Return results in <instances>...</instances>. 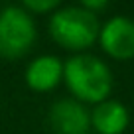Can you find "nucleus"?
<instances>
[{"label": "nucleus", "mask_w": 134, "mask_h": 134, "mask_svg": "<svg viewBox=\"0 0 134 134\" xmlns=\"http://www.w3.org/2000/svg\"><path fill=\"white\" fill-rule=\"evenodd\" d=\"M81 6H83L85 10H89V12H99V10H103L107 4H109V0H79Z\"/></svg>", "instance_id": "nucleus-9"}, {"label": "nucleus", "mask_w": 134, "mask_h": 134, "mask_svg": "<svg viewBox=\"0 0 134 134\" xmlns=\"http://www.w3.org/2000/svg\"><path fill=\"white\" fill-rule=\"evenodd\" d=\"M61 0H22L26 10L30 12H36V14H46V12H51L59 6Z\"/></svg>", "instance_id": "nucleus-8"}, {"label": "nucleus", "mask_w": 134, "mask_h": 134, "mask_svg": "<svg viewBox=\"0 0 134 134\" xmlns=\"http://www.w3.org/2000/svg\"><path fill=\"white\" fill-rule=\"evenodd\" d=\"M99 43L109 57L116 61H128L134 57V20L126 16H114L100 26Z\"/></svg>", "instance_id": "nucleus-4"}, {"label": "nucleus", "mask_w": 134, "mask_h": 134, "mask_svg": "<svg viewBox=\"0 0 134 134\" xmlns=\"http://www.w3.org/2000/svg\"><path fill=\"white\" fill-rule=\"evenodd\" d=\"M63 81L73 99L83 105H99L113 91L109 65L89 53H77L63 63Z\"/></svg>", "instance_id": "nucleus-1"}, {"label": "nucleus", "mask_w": 134, "mask_h": 134, "mask_svg": "<svg viewBox=\"0 0 134 134\" xmlns=\"http://www.w3.org/2000/svg\"><path fill=\"white\" fill-rule=\"evenodd\" d=\"M63 79V63L55 55H40L26 69V83L36 93H47Z\"/></svg>", "instance_id": "nucleus-7"}, {"label": "nucleus", "mask_w": 134, "mask_h": 134, "mask_svg": "<svg viewBox=\"0 0 134 134\" xmlns=\"http://www.w3.org/2000/svg\"><path fill=\"white\" fill-rule=\"evenodd\" d=\"M36 24L28 10L6 6L0 10V57L20 59L36 43Z\"/></svg>", "instance_id": "nucleus-3"}, {"label": "nucleus", "mask_w": 134, "mask_h": 134, "mask_svg": "<svg viewBox=\"0 0 134 134\" xmlns=\"http://www.w3.org/2000/svg\"><path fill=\"white\" fill-rule=\"evenodd\" d=\"M130 124V113L120 100L107 99L91 110V128L97 134H122Z\"/></svg>", "instance_id": "nucleus-6"}, {"label": "nucleus", "mask_w": 134, "mask_h": 134, "mask_svg": "<svg viewBox=\"0 0 134 134\" xmlns=\"http://www.w3.org/2000/svg\"><path fill=\"white\" fill-rule=\"evenodd\" d=\"M49 126L53 134H89L91 113L75 99H61L51 105Z\"/></svg>", "instance_id": "nucleus-5"}, {"label": "nucleus", "mask_w": 134, "mask_h": 134, "mask_svg": "<svg viewBox=\"0 0 134 134\" xmlns=\"http://www.w3.org/2000/svg\"><path fill=\"white\" fill-rule=\"evenodd\" d=\"M100 26L93 12L85 8H61L49 20V34L55 43L71 51H85L99 40Z\"/></svg>", "instance_id": "nucleus-2"}]
</instances>
